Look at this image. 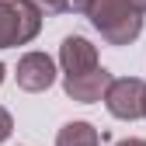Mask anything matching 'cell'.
I'll use <instances>...</instances> for the list:
<instances>
[{"label": "cell", "instance_id": "cell-8", "mask_svg": "<svg viewBox=\"0 0 146 146\" xmlns=\"http://www.w3.org/2000/svg\"><path fill=\"white\" fill-rule=\"evenodd\" d=\"M42 4L45 11H56V14H87L90 0H35Z\"/></svg>", "mask_w": 146, "mask_h": 146}, {"label": "cell", "instance_id": "cell-10", "mask_svg": "<svg viewBox=\"0 0 146 146\" xmlns=\"http://www.w3.org/2000/svg\"><path fill=\"white\" fill-rule=\"evenodd\" d=\"M115 146H146V139H118Z\"/></svg>", "mask_w": 146, "mask_h": 146}, {"label": "cell", "instance_id": "cell-9", "mask_svg": "<svg viewBox=\"0 0 146 146\" xmlns=\"http://www.w3.org/2000/svg\"><path fill=\"white\" fill-rule=\"evenodd\" d=\"M11 129H14V122H11V115L4 111V108H0V143L11 136Z\"/></svg>", "mask_w": 146, "mask_h": 146}, {"label": "cell", "instance_id": "cell-11", "mask_svg": "<svg viewBox=\"0 0 146 146\" xmlns=\"http://www.w3.org/2000/svg\"><path fill=\"white\" fill-rule=\"evenodd\" d=\"M132 4H136V7H139V11H146V0H132Z\"/></svg>", "mask_w": 146, "mask_h": 146}, {"label": "cell", "instance_id": "cell-3", "mask_svg": "<svg viewBox=\"0 0 146 146\" xmlns=\"http://www.w3.org/2000/svg\"><path fill=\"white\" fill-rule=\"evenodd\" d=\"M104 104L115 118H125V122H136L146 115V84L136 80V77H122V80H111L104 90Z\"/></svg>", "mask_w": 146, "mask_h": 146}, {"label": "cell", "instance_id": "cell-5", "mask_svg": "<svg viewBox=\"0 0 146 146\" xmlns=\"http://www.w3.org/2000/svg\"><path fill=\"white\" fill-rule=\"evenodd\" d=\"M14 77H17V87L21 90L38 94V90H49L56 84V63H52L45 52H28V56H21Z\"/></svg>", "mask_w": 146, "mask_h": 146}, {"label": "cell", "instance_id": "cell-12", "mask_svg": "<svg viewBox=\"0 0 146 146\" xmlns=\"http://www.w3.org/2000/svg\"><path fill=\"white\" fill-rule=\"evenodd\" d=\"M0 84H4V63H0Z\"/></svg>", "mask_w": 146, "mask_h": 146}, {"label": "cell", "instance_id": "cell-6", "mask_svg": "<svg viewBox=\"0 0 146 146\" xmlns=\"http://www.w3.org/2000/svg\"><path fill=\"white\" fill-rule=\"evenodd\" d=\"M59 63H63V73H87L98 66V49L80 35H70L59 45Z\"/></svg>", "mask_w": 146, "mask_h": 146}, {"label": "cell", "instance_id": "cell-1", "mask_svg": "<svg viewBox=\"0 0 146 146\" xmlns=\"http://www.w3.org/2000/svg\"><path fill=\"white\" fill-rule=\"evenodd\" d=\"M87 17L108 45H129L143 31V11L132 0H90Z\"/></svg>", "mask_w": 146, "mask_h": 146}, {"label": "cell", "instance_id": "cell-7", "mask_svg": "<svg viewBox=\"0 0 146 146\" xmlns=\"http://www.w3.org/2000/svg\"><path fill=\"white\" fill-rule=\"evenodd\" d=\"M56 146H101V136L90 122H66L56 136Z\"/></svg>", "mask_w": 146, "mask_h": 146}, {"label": "cell", "instance_id": "cell-2", "mask_svg": "<svg viewBox=\"0 0 146 146\" xmlns=\"http://www.w3.org/2000/svg\"><path fill=\"white\" fill-rule=\"evenodd\" d=\"M42 31V11L35 0H0V49L28 45Z\"/></svg>", "mask_w": 146, "mask_h": 146}, {"label": "cell", "instance_id": "cell-4", "mask_svg": "<svg viewBox=\"0 0 146 146\" xmlns=\"http://www.w3.org/2000/svg\"><path fill=\"white\" fill-rule=\"evenodd\" d=\"M108 84H111V73H108L104 66H94L87 73H63V90L73 101H80V104L101 101L104 90H108Z\"/></svg>", "mask_w": 146, "mask_h": 146}]
</instances>
